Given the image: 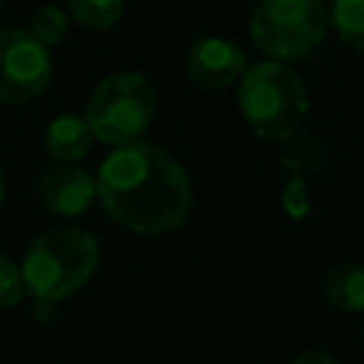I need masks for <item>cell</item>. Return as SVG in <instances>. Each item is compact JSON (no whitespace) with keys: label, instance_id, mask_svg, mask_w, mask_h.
Returning a JSON list of instances; mask_svg holds the SVG:
<instances>
[{"label":"cell","instance_id":"obj_1","mask_svg":"<svg viewBox=\"0 0 364 364\" xmlns=\"http://www.w3.org/2000/svg\"><path fill=\"white\" fill-rule=\"evenodd\" d=\"M94 182L105 213L131 233L162 236L191 213L193 188L185 168L168 151L142 139L117 145Z\"/></svg>","mask_w":364,"mask_h":364},{"label":"cell","instance_id":"obj_2","mask_svg":"<svg viewBox=\"0 0 364 364\" xmlns=\"http://www.w3.org/2000/svg\"><path fill=\"white\" fill-rule=\"evenodd\" d=\"M236 100L250 131L267 142H282L299 134L310 111L301 77L279 60L247 65L239 77Z\"/></svg>","mask_w":364,"mask_h":364},{"label":"cell","instance_id":"obj_3","mask_svg":"<svg viewBox=\"0 0 364 364\" xmlns=\"http://www.w3.org/2000/svg\"><path fill=\"white\" fill-rule=\"evenodd\" d=\"M100 264V245L88 230L57 228L40 233L20 259L23 287L37 301H63L77 293Z\"/></svg>","mask_w":364,"mask_h":364},{"label":"cell","instance_id":"obj_4","mask_svg":"<svg viewBox=\"0 0 364 364\" xmlns=\"http://www.w3.org/2000/svg\"><path fill=\"white\" fill-rule=\"evenodd\" d=\"M330 28L324 0H259L250 14V40L270 60L290 63L313 54Z\"/></svg>","mask_w":364,"mask_h":364},{"label":"cell","instance_id":"obj_5","mask_svg":"<svg viewBox=\"0 0 364 364\" xmlns=\"http://www.w3.org/2000/svg\"><path fill=\"white\" fill-rule=\"evenodd\" d=\"M154 114L156 94L151 82L136 71H119L105 77L85 105V122L94 139L114 148L136 142L154 122Z\"/></svg>","mask_w":364,"mask_h":364},{"label":"cell","instance_id":"obj_6","mask_svg":"<svg viewBox=\"0 0 364 364\" xmlns=\"http://www.w3.org/2000/svg\"><path fill=\"white\" fill-rule=\"evenodd\" d=\"M48 48L28 28H0V105H20L46 91Z\"/></svg>","mask_w":364,"mask_h":364},{"label":"cell","instance_id":"obj_7","mask_svg":"<svg viewBox=\"0 0 364 364\" xmlns=\"http://www.w3.org/2000/svg\"><path fill=\"white\" fill-rule=\"evenodd\" d=\"M37 193L48 213H54L60 219H77L97 199V182L88 171H82L71 162H63V165L48 168L40 176Z\"/></svg>","mask_w":364,"mask_h":364},{"label":"cell","instance_id":"obj_8","mask_svg":"<svg viewBox=\"0 0 364 364\" xmlns=\"http://www.w3.org/2000/svg\"><path fill=\"white\" fill-rule=\"evenodd\" d=\"M247 68L245 51L228 37H202L185 54V74L205 88H225Z\"/></svg>","mask_w":364,"mask_h":364},{"label":"cell","instance_id":"obj_9","mask_svg":"<svg viewBox=\"0 0 364 364\" xmlns=\"http://www.w3.org/2000/svg\"><path fill=\"white\" fill-rule=\"evenodd\" d=\"M94 142V134L85 122V117L77 114H60L48 122L46 134H43V145L46 154L57 162H77L88 154Z\"/></svg>","mask_w":364,"mask_h":364},{"label":"cell","instance_id":"obj_10","mask_svg":"<svg viewBox=\"0 0 364 364\" xmlns=\"http://www.w3.org/2000/svg\"><path fill=\"white\" fill-rule=\"evenodd\" d=\"M324 299L341 313H364V264H336L324 276Z\"/></svg>","mask_w":364,"mask_h":364},{"label":"cell","instance_id":"obj_11","mask_svg":"<svg viewBox=\"0 0 364 364\" xmlns=\"http://www.w3.org/2000/svg\"><path fill=\"white\" fill-rule=\"evenodd\" d=\"M330 26L344 46L364 54V0H333Z\"/></svg>","mask_w":364,"mask_h":364},{"label":"cell","instance_id":"obj_12","mask_svg":"<svg viewBox=\"0 0 364 364\" xmlns=\"http://www.w3.org/2000/svg\"><path fill=\"white\" fill-rule=\"evenodd\" d=\"M65 6L80 26L94 28V31H105V28L119 23L125 0H65Z\"/></svg>","mask_w":364,"mask_h":364},{"label":"cell","instance_id":"obj_13","mask_svg":"<svg viewBox=\"0 0 364 364\" xmlns=\"http://www.w3.org/2000/svg\"><path fill=\"white\" fill-rule=\"evenodd\" d=\"M28 31L34 34V40H40L46 48H51V46H57V43L65 40V34H68V17L57 6H40L34 11L31 23H28Z\"/></svg>","mask_w":364,"mask_h":364},{"label":"cell","instance_id":"obj_14","mask_svg":"<svg viewBox=\"0 0 364 364\" xmlns=\"http://www.w3.org/2000/svg\"><path fill=\"white\" fill-rule=\"evenodd\" d=\"M23 296H26V287H23L20 267L9 256L0 253V310L14 307Z\"/></svg>","mask_w":364,"mask_h":364},{"label":"cell","instance_id":"obj_15","mask_svg":"<svg viewBox=\"0 0 364 364\" xmlns=\"http://www.w3.org/2000/svg\"><path fill=\"white\" fill-rule=\"evenodd\" d=\"M290 364H338V361L324 350H307V353H299Z\"/></svg>","mask_w":364,"mask_h":364},{"label":"cell","instance_id":"obj_16","mask_svg":"<svg viewBox=\"0 0 364 364\" xmlns=\"http://www.w3.org/2000/svg\"><path fill=\"white\" fill-rule=\"evenodd\" d=\"M0 208H3V171H0Z\"/></svg>","mask_w":364,"mask_h":364},{"label":"cell","instance_id":"obj_17","mask_svg":"<svg viewBox=\"0 0 364 364\" xmlns=\"http://www.w3.org/2000/svg\"><path fill=\"white\" fill-rule=\"evenodd\" d=\"M361 341H364V330H361Z\"/></svg>","mask_w":364,"mask_h":364}]
</instances>
